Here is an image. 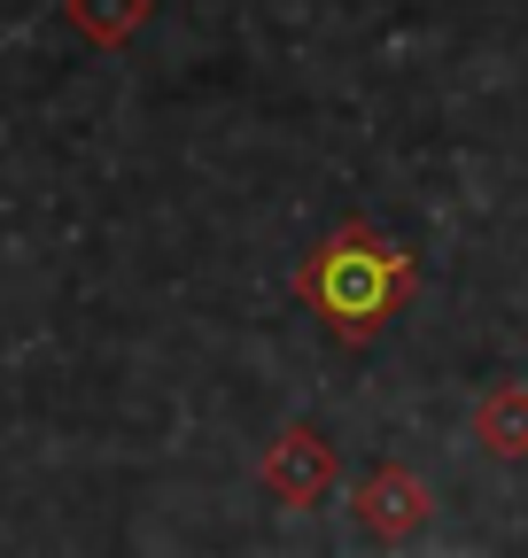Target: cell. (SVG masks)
<instances>
[{"instance_id": "1", "label": "cell", "mask_w": 528, "mask_h": 558, "mask_svg": "<svg viewBox=\"0 0 528 558\" xmlns=\"http://www.w3.org/2000/svg\"><path fill=\"white\" fill-rule=\"evenodd\" d=\"M326 303H335L343 318L381 311V303H388V264H381V256H358V248H350V256L335 248V256H326Z\"/></svg>"}]
</instances>
